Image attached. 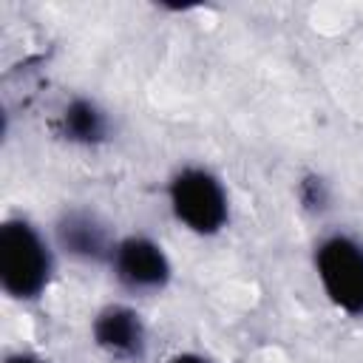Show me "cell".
Masks as SVG:
<instances>
[{
	"instance_id": "cell-1",
	"label": "cell",
	"mask_w": 363,
	"mask_h": 363,
	"mask_svg": "<svg viewBox=\"0 0 363 363\" xmlns=\"http://www.w3.org/2000/svg\"><path fill=\"white\" fill-rule=\"evenodd\" d=\"M51 278V250L43 235L23 218L0 227V284L17 301L37 298Z\"/></svg>"
},
{
	"instance_id": "cell-2",
	"label": "cell",
	"mask_w": 363,
	"mask_h": 363,
	"mask_svg": "<svg viewBox=\"0 0 363 363\" xmlns=\"http://www.w3.org/2000/svg\"><path fill=\"white\" fill-rule=\"evenodd\" d=\"M170 207L176 218L199 235H213L227 221V193L221 182L201 167H184L173 176Z\"/></svg>"
},
{
	"instance_id": "cell-3",
	"label": "cell",
	"mask_w": 363,
	"mask_h": 363,
	"mask_svg": "<svg viewBox=\"0 0 363 363\" xmlns=\"http://www.w3.org/2000/svg\"><path fill=\"white\" fill-rule=\"evenodd\" d=\"M315 269L335 306L349 315H363V247L357 241L346 235L320 241Z\"/></svg>"
},
{
	"instance_id": "cell-4",
	"label": "cell",
	"mask_w": 363,
	"mask_h": 363,
	"mask_svg": "<svg viewBox=\"0 0 363 363\" xmlns=\"http://www.w3.org/2000/svg\"><path fill=\"white\" fill-rule=\"evenodd\" d=\"M113 275L133 292H156L170 278V264L162 247L145 235H130L113 247Z\"/></svg>"
},
{
	"instance_id": "cell-5",
	"label": "cell",
	"mask_w": 363,
	"mask_h": 363,
	"mask_svg": "<svg viewBox=\"0 0 363 363\" xmlns=\"http://www.w3.org/2000/svg\"><path fill=\"white\" fill-rule=\"evenodd\" d=\"M94 340L113 357H139L145 349V326L142 318L122 303L105 306L94 318Z\"/></svg>"
},
{
	"instance_id": "cell-6",
	"label": "cell",
	"mask_w": 363,
	"mask_h": 363,
	"mask_svg": "<svg viewBox=\"0 0 363 363\" xmlns=\"http://www.w3.org/2000/svg\"><path fill=\"white\" fill-rule=\"evenodd\" d=\"M57 238L65 252L82 261H102L113 255V244L108 238V230L94 213L71 210L57 224Z\"/></svg>"
},
{
	"instance_id": "cell-7",
	"label": "cell",
	"mask_w": 363,
	"mask_h": 363,
	"mask_svg": "<svg viewBox=\"0 0 363 363\" xmlns=\"http://www.w3.org/2000/svg\"><path fill=\"white\" fill-rule=\"evenodd\" d=\"M60 128L77 145H96L108 136V119L91 99H71L60 113Z\"/></svg>"
},
{
	"instance_id": "cell-8",
	"label": "cell",
	"mask_w": 363,
	"mask_h": 363,
	"mask_svg": "<svg viewBox=\"0 0 363 363\" xmlns=\"http://www.w3.org/2000/svg\"><path fill=\"white\" fill-rule=\"evenodd\" d=\"M6 363H48L43 357H34V354H11Z\"/></svg>"
},
{
	"instance_id": "cell-9",
	"label": "cell",
	"mask_w": 363,
	"mask_h": 363,
	"mask_svg": "<svg viewBox=\"0 0 363 363\" xmlns=\"http://www.w3.org/2000/svg\"><path fill=\"white\" fill-rule=\"evenodd\" d=\"M170 363H210V360H204V357H199V354H176Z\"/></svg>"
}]
</instances>
